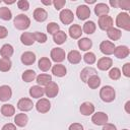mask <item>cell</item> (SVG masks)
I'll use <instances>...</instances> for the list:
<instances>
[{
    "label": "cell",
    "mask_w": 130,
    "mask_h": 130,
    "mask_svg": "<svg viewBox=\"0 0 130 130\" xmlns=\"http://www.w3.org/2000/svg\"><path fill=\"white\" fill-rule=\"evenodd\" d=\"M100 98L105 103H112L116 98V91L111 85H104L100 89Z\"/></svg>",
    "instance_id": "cell-1"
},
{
    "label": "cell",
    "mask_w": 130,
    "mask_h": 130,
    "mask_svg": "<svg viewBox=\"0 0 130 130\" xmlns=\"http://www.w3.org/2000/svg\"><path fill=\"white\" fill-rule=\"evenodd\" d=\"M13 24H14L15 28H17L19 30H25L30 25V19L27 15H25L23 13H20V14H17L14 17Z\"/></svg>",
    "instance_id": "cell-2"
},
{
    "label": "cell",
    "mask_w": 130,
    "mask_h": 130,
    "mask_svg": "<svg viewBox=\"0 0 130 130\" xmlns=\"http://www.w3.org/2000/svg\"><path fill=\"white\" fill-rule=\"evenodd\" d=\"M117 28H122L124 30H130V15L127 12H120L116 17Z\"/></svg>",
    "instance_id": "cell-3"
},
{
    "label": "cell",
    "mask_w": 130,
    "mask_h": 130,
    "mask_svg": "<svg viewBox=\"0 0 130 130\" xmlns=\"http://www.w3.org/2000/svg\"><path fill=\"white\" fill-rule=\"evenodd\" d=\"M50 56H51L52 61L56 62V64L63 62V61L65 60V58H66L65 51H64L62 48H53V49L51 50Z\"/></svg>",
    "instance_id": "cell-4"
},
{
    "label": "cell",
    "mask_w": 130,
    "mask_h": 130,
    "mask_svg": "<svg viewBox=\"0 0 130 130\" xmlns=\"http://www.w3.org/2000/svg\"><path fill=\"white\" fill-rule=\"evenodd\" d=\"M114 24V20L110 15H103L99 17V21H98V25L102 30H108L109 28L113 27Z\"/></svg>",
    "instance_id": "cell-5"
},
{
    "label": "cell",
    "mask_w": 130,
    "mask_h": 130,
    "mask_svg": "<svg viewBox=\"0 0 130 130\" xmlns=\"http://www.w3.org/2000/svg\"><path fill=\"white\" fill-rule=\"evenodd\" d=\"M36 109L41 114L48 113L50 111V109H51V103H50L49 99H45V98L39 99L37 104H36Z\"/></svg>",
    "instance_id": "cell-6"
},
{
    "label": "cell",
    "mask_w": 130,
    "mask_h": 130,
    "mask_svg": "<svg viewBox=\"0 0 130 130\" xmlns=\"http://www.w3.org/2000/svg\"><path fill=\"white\" fill-rule=\"evenodd\" d=\"M59 18L61 20V22L65 25L67 24H71L73 22V19H74V14L73 12L70 10V9H62L60 11V14H59Z\"/></svg>",
    "instance_id": "cell-7"
},
{
    "label": "cell",
    "mask_w": 130,
    "mask_h": 130,
    "mask_svg": "<svg viewBox=\"0 0 130 130\" xmlns=\"http://www.w3.org/2000/svg\"><path fill=\"white\" fill-rule=\"evenodd\" d=\"M44 91H45V94L47 95V98L52 99V98L57 96V94L59 93V86L56 82L51 81L49 84H47L45 86Z\"/></svg>",
    "instance_id": "cell-8"
},
{
    "label": "cell",
    "mask_w": 130,
    "mask_h": 130,
    "mask_svg": "<svg viewBox=\"0 0 130 130\" xmlns=\"http://www.w3.org/2000/svg\"><path fill=\"white\" fill-rule=\"evenodd\" d=\"M91 122L96 126H103L108 123V115L104 112H96L92 114Z\"/></svg>",
    "instance_id": "cell-9"
},
{
    "label": "cell",
    "mask_w": 130,
    "mask_h": 130,
    "mask_svg": "<svg viewBox=\"0 0 130 130\" xmlns=\"http://www.w3.org/2000/svg\"><path fill=\"white\" fill-rule=\"evenodd\" d=\"M115 44L111 41H103L101 44H100V51L104 54V55H112L114 53V50H115Z\"/></svg>",
    "instance_id": "cell-10"
},
{
    "label": "cell",
    "mask_w": 130,
    "mask_h": 130,
    "mask_svg": "<svg viewBox=\"0 0 130 130\" xmlns=\"http://www.w3.org/2000/svg\"><path fill=\"white\" fill-rule=\"evenodd\" d=\"M34 108V103L28 98H21L17 102V109L21 112H28Z\"/></svg>",
    "instance_id": "cell-11"
},
{
    "label": "cell",
    "mask_w": 130,
    "mask_h": 130,
    "mask_svg": "<svg viewBox=\"0 0 130 130\" xmlns=\"http://www.w3.org/2000/svg\"><path fill=\"white\" fill-rule=\"evenodd\" d=\"M76 16L78 17V19L80 20H85L87 19L89 16H90V8L85 5V4H82V5H79L77 8H76Z\"/></svg>",
    "instance_id": "cell-12"
},
{
    "label": "cell",
    "mask_w": 130,
    "mask_h": 130,
    "mask_svg": "<svg viewBox=\"0 0 130 130\" xmlns=\"http://www.w3.org/2000/svg\"><path fill=\"white\" fill-rule=\"evenodd\" d=\"M112 65H113V60L110 57H102L98 60V63H96L98 68L102 71L109 70L110 68H112Z\"/></svg>",
    "instance_id": "cell-13"
},
{
    "label": "cell",
    "mask_w": 130,
    "mask_h": 130,
    "mask_svg": "<svg viewBox=\"0 0 130 130\" xmlns=\"http://www.w3.org/2000/svg\"><path fill=\"white\" fill-rule=\"evenodd\" d=\"M36 55L35 53L30 52V51H26L24 53L21 54V57H20V60H21V63L23 65H26V66H29V65H32L35 62H36Z\"/></svg>",
    "instance_id": "cell-14"
},
{
    "label": "cell",
    "mask_w": 130,
    "mask_h": 130,
    "mask_svg": "<svg viewBox=\"0 0 130 130\" xmlns=\"http://www.w3.org/2000/svg\"><path fill=\"white\" fill-rule=\"evenodd\" d=\"M130 51H129V48L125 45H120L118 47H115V50H114V55L115 57H117L118 59H125L126 57H128Z\"/></svg>",
    "instance_id": "cell-15"
},
{
    "label": "cell",
    "mask_w": 130,
    "mask_h": 130,
    "mask_svg": "<svg viewBox=\"0 0 130 130\" xmlns=\"http://www.w3.org/2000/svg\"><path fill=\"white\" fill-rule=\"evenodd\" d=\"M79 111L83 116H89L92 115L95 111L94 105L90 102H84L81 104V106L79 107Z\"/></svg>",
    "instance_id": "cell-16"
},
{
    "label": "cell",
    "mask_w": 130,
    "mask_h": 130,
    "mask_svg": "<svg viewBox=\"0 0 130 130\" xmlns=\"http://www.w3.org/2000/svg\"><path fill=\"white\" fill-rule=\"evenodd\" d=\"M12 96V89L9 85H1L0 86V102H7Z\"/></svg>",
    "instance_id": "cell-17"
},
{
    "label": "cell",
    "mask_w": 130,
    "mask_h": 130,
    "mask_svg": "<svg viewBox=\"0 0 130 130\" xmlns=\"http://www.w3.org/2000/svg\"><path fill=\"white\" fill-rule=\"evenodd\" d=\"M68 34L70 36L71 39L73 40H77L81 37V35L83 34L82 32V28L79 24H71L69 26V29H68Z\"/></svg>",
    "instance_id": "cell-18"
},
{
    "label": "cell",
    "mask_w": 130,
    "mask_h": 130,
    "mask_svg": "<svg viewBox=\"0 0 130 130\" xmlns=\"http://www.w3.org/2000/svg\"><path fill=\"white\" fill-rule=\"evenodd\" d=\"M110 12V7L106 3H98L94 6V13L96 16H103V15H108Z\"/></svg>",
    "instance_id": "cell-19"
},
{
    "label": "cell",
    "mask_w": 130,
    "mask_h": 130,
    "mask_svg": "<svg viewBox=\"0 0 130 130\" xmlns=\"http://www.w3.org/2000/svg\"><path fill=\"white\" fill-rule=\"evenodd\" d=\"M32 15L34 19L38 22H44L48 18V12L44 8H36Z\"/></svg>",
    "instance_id": "cell-20"
},
{
    "label": "cell",
    "mask_w": 130,
    "mask_h": 130,
    "mask_svg": "<svg viewBox=\"0 0 130 130\" xmlns=\"http://www.w3.org/2000/svg\"><path fill=\"white\" fill-rule=\"evenodd\" d=\"M67 60L71 64H78L81 61V54L77 50H72L66 55Z\"/></svg>",
    "instance_id": "cell-21"
},
{
    "label": "cell",
    "mask_w": 130,
    "mask_h": 130,
    "mask_svg": "<svg viewBox=\"0 0 130 130\" xmlns=\"http://www.w3.org/2000/svg\"><path fill=\"white\" fill-rule=\"evenodd\" d=\"M52 73L57 77H63L67 74V69L63 64L57 63L52 67Z\"/></svg>",
    "instance_id": "cell-22"
},
{
    "label": "cell",
    "mask_w": 130,
    "mask_h": 130,
    "mask_svg": "<svg viewBox=\"0 0 130 130\" xmlns=\"http://www.w3.org/2000/svg\"><path fill=\"white\" fill-rule=\"evenodd\" d=\"M13 53H14V49L10 44H4L0 49V55L2 58L10 59V57L13 55Z\"/></svg>",
    "instance_id": "cell-23"
},
{
    "label": "cell",
    "mask_w": 130,
    "mask_h": 130,
    "mask_svg": "<svg viewBox=\"0 0 130 130\" xmlns=\"http://www.w3.org/2000/svg\"><path fill=\"white\" fill-rule=\"evenodd\" d=\"M94 74H96V70L94 68H92V67H85L80 72V79H81V81H83V82L86 83L87 79L90 76L94 75Z\"/></svg>",
    "instance_id": "cell-24"
},
{
    "label": "cell",
    "mask_w": 130,
    "mask_h": 130,
    "mask_svg": "<svg viewBox=\"0 0 130 130\" xmlns=\"http://www.w3.org/2000/svg\"><path fill=\"white\" fill-rule=\"evenodd\" d=\"M45 94V91H44V88L40 85H32L30 88H29V95L32 98V99H41L43 98V95Z\"/></svg>",
    "instance_id": "cell-25"
},
{
    "label": "cell",
    "mask_w": 130,
    "mask_h": 130,
    "mask_svg": "<svg viewBox=\"0 0 130 130\" xmlns=\"http://www.w3.org/2000/svg\"><path fill=\"white\" fill-rule=\"evenodd\" d=\"M28 122V117L26 114L24 113H19V114H16V116L14 117V123H15V126H18V127H24L26 126Z\"/></svg>",
    "instance_id": "cell-26"
},
{
    "label": "cell",
    "mask_w": 130,
    "mask_h": 130,
    "mask_svg": "<svg viewBox=\"0 0 130 130\" xmlns=\"http://www.w3.org/2000/svg\"><path fill=\"white\" fill-rule=\"evenodd\" d=\"M20 42L24 46H31L35 43V38H34L32 32H29V31L22 32L20 36Z\"/></svg>",
    "instance_id": "cell-27"
},
{
    "label": "cell",
    "mask_w": 130,
    "mask_h": 130,
    "mask_svg": "<svg viewBox=\"0 0 130 130\" xmlns=\"http://www.w3.org/2000/svg\"><path fill=\"white\" fill-rule=\"evenodd\" d=\"M107 36L111 41H118L122 37V31L117 27H111L107 30Z\"/></svg>",
    "instance_id": "cell-28"
},
{
    "label": "cell",
    "mask_w": 130,
    "mask_h": 130,
    "mask_svg": "<svg viewBox=\"0 0 130 130\" xmlns=\"http://www.w3.org/2000/svg\"><path fill=\"white\" fill-rule=\"evenodd\" d=\"M77 45L81 51H88L92 47V41L88 38H81L78 40Z\"/></svg>",
    "instance_id": "cell-29"
},
{
    "label": "cell",
    "mask_w": 130,
    "mask_h": 130,
    "mask_svg": "<svg viewBox=\"0 0 130 130\" xmlns=\"http://www.w3.org/2000/svg\"><path fill=\"white\" fill-rule=\"evenodd\" d=\"M38 66H39L40 70L46 72V71H48L49 69L52 68V63H51V60L48 57H42L38 62Z\"/></svg>",
    "instance_id": "cell-30"
},
{
    "label": "cell",
    "mask_w": 130,
    "mask_h": 130,
    "mask_svg": "<svg viewBox=\"0 0 130 130\" xmlns=\"http://www.w3.org/2000/svg\"><path fill=\"white\" fill-rule=\"evenodd\" d=\"M36 80H37L38 85L46 86L47 84H49L52 81V76L49 75V74H46V73H41L40 75H38L36 77Z\"/></svg>",
    "instance_id": "cell-31"
},
{
    "label": "cell",
    "mask_w": 130,
    "mask_h": 130,
    "mask_svg": "<svg viewBox=\"0 0 130 130\" xmlns=\"http://www.w3.org/2000/svg\"><path fill=\"white\" fill-rule=\"evenodd\" d=\"M1 114L4 117H12L15 114V108L11 104H4L1 107Z\"/></svg>",
    "instance_id": "cell-32"
},
{
    "label": "cell",
    "mask_w": 130,
    "mask_h": 130,
    "mask_svg": "<svg viewBox=\"0 0 130 130\" xmlns=\"http://www.w3.org/2000/svg\"><path fill=\"white\" fill-rule=\"evenodd\" d=\"M101 82H102V81H101V78H100V76L96 75V74L90 76V77L87 79V81H86L88 87L91 88V89H96V88L101 85Z\"/></svg>",
    "instance_id": "cell-33"
},
{
    "label": "cell",
    "mask_w": 130,
    "mask_h": 130,
    "mask_svg": "<svg viewBox=\"0 0 130 130\" xmlns=\"http://www.w3.org/2000/svg\"><path fill=\"white\" fill-rule=\"evenodd\" d=\"M66 40H67V35H66V32L65 31H63V30H59V31H57L55 35H53V41H54V43H56L57 45H62V44H64L65 42H66Z\"/></svg>",
    "instance_id": "cell-34"
},
{
    "label": "cell",
    "mask_w": 130,
    "mask_h": 130,
    "mask_svg": "<svg viewBox=\"0 0 130 130\" xmlns=\"http://www.w3.org/2000/svg\"><path fill=\"white\" fill-rule=\"evenodd\" d=\"M96 29V25L92 20H88L85 21L82 27V32L86 34V35H92Z\"/></svg>",
    "instance_id": "cell-35"
},
{
    "label": "cell",
    "mask_w": 130,
    "mask_h": 130,
    "mask_svg": "<svg viewBox=\"0 0 130 130\" xmlns=\"http://www.w3.org/2000/svg\"><path fill=\"white\" fill-rule=\"evenodd\" d=\"M36 77H37V74H36V72H35L32 69H27V70H25V71L22 73V75H21L22 80L25 81V82H31V81H34V80L36 79Z\"/></svg>",
    "instance_id": "cell-36"
},
{
    "label": "cell",
    "mask_w": 130,
    "mask_h": 130,
    "mask_svg": "<svg viewBox=\"0 0 130 130\" xmlns=\"http://www.w3.org/2000/svg\"><path fill=\"white\" fill-rule=\"evenodd\" d=\"M12 67V62L7 58H0V71L8 72Z\"/></svg>",
    "instance_id": "cell-37"
},
{
    "label": "cell",
    "mask_w": 130,
    "mask_h": 130,
    "mask_svg": "<svg viewBox=\"0 0 130 130\" xmlns=\"http://www.w3.org/2000/svg\"><path fill=\"white\" fill-rule=\"evenodd\" d=\"M0 18L2 20L8 21L12 18V12L8 7H0Z\"/></svg>",
    "instance_id": "cell-38"
},
{
    "label": "cell",
    "mask_w": 130,
    "mask_h": 130,
    "mask_svg": "<svg viewBox=\"0 0 130 130\" xmlns=\"http://www.w3.org/2000/svg\"><path fill=\"white\" fill-rule=\"evenodd\" d=\"M83 61L88 64V65H91L93 63H95L96 61V57H95V54L92 53V52H86L84 55H83Z\"/></svg>",
    "instance_id": "cell-39"
},
{
    "label": "cell",
    "mask_w": 130,
    "mask_h": 130,
    "mask_svg": "<svg viewBox=\"0 0 130 130\" xmlns=\"http://www.w3.org/2000/svg\"><path fill=\"white\" fill-rule=\"evenodd\" d=\"M59 30H60V26L57 22L52 21V22H49L47 24V32H49L50 35H55Z\"/></svg>",
    "instance_id": "cell-40"
},
{
    "label": "cell",
    "mask_w": 130,
    "mask_h": 130,
    "mask_svg": "<svg viewBox=\"0 0 130 130\" xmlns=\"http://www.w3.org/2000/svg\"><path fill=\"white\" fill-rule=\"evenodd\" d=\"M109 77L112 80H118L121 77V70L118 67H113L109 71Z\"/></svg>",
    "instance_id": "cell-41"
},
{
    "label": "cell",
    "mask_w": 130,
    "mask_h": 130,
    "mask_svg": "<svg viewBox=\"0 0 130 130\" xmlns=\"http://www.w3.org/2000/svg\"><path fill=\"white\" fill-rule=\"evenodd\" d=\"M34 38H35V42H38L40 44H44L47 42V35L41 31H35L32 32Z\"/></svg>",
    "instance_id": "cell-42"
},
{
    "label": "cell",
    "mask_w": 130,
    "mask_h": 130,
    "mask_svg": "<svg viewBox=\"0 0 130 130\" xmlns=\"http://www.w3.org/2000/svg\"><path fill=\"white\" fill-rule=\"evenodd\" d=\"M118 8H121L123 10H130V1L128 0H118Z\"/></svg>",
    "instance_id": "cell-43"
},
{
    "label": "cell",
    "mask_w": 130,
    "mask_h": 130,
    "mask_svg": "<svg viewBox=\"0 0 130 130\" xmlns=\"http://www.w3.org/2000/svg\"><path fill=\"white\" fill-rule=\"evenodd\" d=\"M17 7L22 11H26L29 8V3L27 0H19L17 1Z\"/></svg>",
    "instance_id": "cell-44"
},
{
    "label": "cell",
    "mask_w": 130,
    "mask_h": 130,
    "mask_svg": "<svg viewBox=\"0 0 130 130\" xmlns=\"http://www.w3.org/2000/svg\"><path fill=\"white\" fill-rule=\"evenodd\" d=\"M66 0H55L53 1V5L56 10H62V8L65 6Z\"/></svg>",
    "instance_id": "cell-45"
},
{
    "label": "cell",
    "mask_w": 130,
    "mask_h": 130,
    "mask_svg": "<svg viewBox=\"0 0 130 130\" xmlns=\"http://www.w3.org/2000/svg\"><path fill=\"white\" fill-rule=\"evenodd\" d=\"M122 73H123L124 76L130 77V63L129 62H127V63H125L123 65V67H122Z\"/></svg>",
    "instance_id": "cell-46"
},
{
    "label": "cell",
    "mask_w": 130,
    "mask_h": 130,
    "mask_svg": "<svg viewBox=\"0 0 130 130\" xmlns=\"http://www.w3.org/2000/svg\"><path fill=\"white\" fill-rule=\"evenodd\" d=\"M68 130H83V126L80 123H72L70 124Z\"/></svg>",
    "instance_id": "cell-47"
},
{
    "label": "cell",
    "mask_w": 130,
    "mask_h": 130,
    "mask_svg": "<svg viewBox=\"0 0 130 130\" xmlns=\"http://www.w3.org/2000/svg\"><path fill=\"white\" fill-rule=\"evenodd\" d=\"M7 36H8V29L5 26L0 25V39H5Z\"/></svg>",
    "instance_id": "cell-48"
},
{
    "label": "cell",
    "mask_w": 130,
    "mask_h": 130,
    "mask_svg": "<svg viewBox=\"0 0 130 130\" xmlns=\"http://www.w3.org/2000/svg\"><path fill=\"white\" fill-rule=\"evenodd\" d=\"M102 130H117V127L112 123H106L105 125H103Z\"/></svg>",
    "instance_id": "cell-49"
},
{
    "label": "cell",
    "mask_w": 130,
    "mask_h": 130,
    "mask_svg": "<svg viewBox=\"0 0 130 130\" xmlns=\"http://www.w3.org/2000/svg\"><path fill=\"white\" fill-rule=\"evenodd\" d=\"M1 130H16V126L15 124H12V123H7L5 124Z\"/></svg>",
    "instance_id": "cell-50"
},
{
    "label": "cell",
    "mask_w": 130,
    "mask_h": 130,
    "mask_svg": "<svg viewBox=\"0 0 130 130\" xmlns=\"http://www.w3.org/2000/svg\"><path fill=\"white\" fill-rule=\"evenodd\" d=\"M110 5L114 8H118V0H110Z\"/></svg>",
    "instance_id": "cell-51"
},
{
    "label": "cell",
    "mask_w": 130,
    "mask_h": 130,
    "mask_svg": "<svg viewBox=\"0 0 130 130\" xmlns=\"http://www.w3.org/2000/svg\"><path fill=\"white\" fill-rule=\"evenodd\" d=\"M129 107H130V101L126 102V104H125V111H126V113H127V114H130V110H129Z\"/></svg>",
    "instance_id": "cell-52"
},
{
    "label": "cell",
    "mask_w": 130,
    "mask_h": 130,
    "mask_svg": "<svg viewBox=\"0 0 130 130\" xmlns=\"http://www.w3.org/2000/svg\"><path fill=\"white\" fill-rule=\"evenodd\" d=\"M42 3L43 4H45V5H51V4H53V1H45V0H42Z\"/></svg>",
    "instance_id": "cell-53"
},
{
    "label": "cell",
    "mask_w": 130,
    "mask_h": 130,
    "mask_svg": "<svg viewBox=\"0 0 130 130\" xmlns=\"http://www.w3.org/2000/svg\"><path fill=\"white\" fill-rule=\"evenodd\" d=\"M3 2H4L5 4H8V5H9V4H13V3L15 2V0H11V1H8V0H4Z\"/></svg>",
    "instance_id": "cell-54"
},
{
    "label": "cell",
    "mask_w": 130,
    "mask_h": 130,
    "mask_svg": "<svg viewBox=\"0 0 130 130\" xmlns=\"http://www.w3.org/2000/svg\"><path fill=\"white\" fill-rule=\"evenodd\" d=\"M85 3H87V4H93V3H95V0H85Z\"/></svg>",
    "instance_id": "cell-55"
},
{
    "label": "cell",
    "mask_w": 130,
    "mask_h": 130,
    "mask_svg": "<svg viewBox=\"0 0 130 130\" xmlns=\"http://www.w3.org/2000/svg\"><path fill=\"white\" fill-rule=\"evenodd\" d=\"M122 130H128V129H122Z\"/></svg>",
    "instance_id": "cell-56"
},
{
    "label": "cell",
    "mask_w": 130,
    "mask_h": 130,
    "mask_svg": "<svg viewBox=\"0 0 130 130\" xmlns=\"http://www.w3.org/2000/svg\"><path fill=\"white\" fill-rule=\"evenodd\" d=\"M89 130H92V129H89Z\"/></svg>",
    "instance_id": "cell-57"
}]
</instances>
